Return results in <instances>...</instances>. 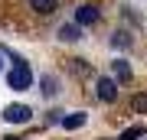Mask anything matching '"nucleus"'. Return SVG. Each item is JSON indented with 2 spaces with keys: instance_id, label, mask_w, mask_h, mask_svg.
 Masks as SVG:
<instances>
[{
  "instance_id": "f257e3e1",
  "label": "nucleus",
  "mask_w": 147,
  "mask_h": 140,
  "mask_svg": "<svg viewBox=\"0 0 147 140\" xmlns=\"http://www.w3.org/2000/svg\"><path fill=\"white\" fill-rule=\"evenodd\" d=\"M7 85H10L13 91H26L33 85V72H30V65L23 62V59H16V65L7 72Z\"/></svg>"
},
{
  "instance_id": "f03ea898",
  "label": "nucleus",
  "mask_w": 147,
  "mask_h": 140,
  "mask_svg": "<svg viewBox=\"0 0 147 140\" xmlns=\"http://www.w3.org/2000/svg\"><path fill=\"white\" fill-rule=\"evenodd\" d=\"M30 117H33L30 104H7L3 108V121H10V124H26Z\"/></svg>"
},
{
  "instance_id": "7ed1b4c3",
  "label": "nucleus",
  "mask_w": 147,
  "mask_h": 140,
  "mask_svg": "<svg viewBox=\"0 0 147 140\" xmlns=\"http://www.w3.org/2000/svg\"><path fill=\"white\" fill-rule=\"evenodd\" d=\"M98 20H101V13H98L95 3H85V7L75 10V23H79V26H92V23H98Z\"/></svg>"
},
{
  "instance_id": "20e7f679",
  "label": "nucleus",
  "mask_w": 147,
  "mask_h": 140,
  "mask_svg": "<svg viewBox=\"0 0 147 140\" xmlns=\"http://www.w3.org/2000/svg\"><path fill=\"white\" fill-rule=\"evenodd\" d=\"M98 98L101 101H115L118 98V82L115 78H98Z\"/></svg>"
},
{
  "instance_id": "39448f33",
  "label": "nucleus",
  "mask_w": 147,
  "mask_h": 140,
  "mask_svg": "<svg viewBox=\"0 0 147 140\" xmlns=\"http://www.w3.org/2000/svg\"><path fill=\"white\" fill-rule=\"evenodd\" d=\"M85 121H88V114H85V111H72V114L62 117V127H65V130H79Z\"/></svg>"
},
{
  "instance_id": "423d86ee",
  "label": "nucleus",
  "mask_w": 147,
  "mask_h": 140,
  "mask_svg": "<svg viewBox=\"0 0 147 140\" xmlns=\"http://www.w3.org/2000/svg\"><path fill=\"white\" fill-rule=\"evenodd\" d=\"M30 7H33L39 16H46V13H56V10H59V0H30Z\"/></svg>"
},
{
  "instance_id": "0eeeda50",
  "label": "nucleus",
  "mask_w": 147,
  "mask_h": 140,
  "mask_svg": "<svg viewBox=\"0 0 147 140\" xmlns=\"http://www.w3.org/2000/svg\"><path fill=\"white\" fill-rule=\"evenodd\" d=\"M59 36H62L65 42H75V39H82V26H79V23H69V26L59 29Z\"/></svg>"
},
{
  "instance_id": "6e6552de",
  "label": "nucleus",
  "mask_w": 147,
  "mask_h": 140,
  "mask_svg": "<svg viewBox=\"0 0 147 140\" xmlns=\"http://www.w3.org/2000/svg\"><path fill=\"white\" fill-rule=\"evenodd\" d=\"M39 85H42V94H46V98L59 94V82H56L53 75H42V78H39Z\"/></svg>"
},
{
  "instance_id": "1a4fd4ad",
  "label": "nucleus",
  "mask_w": 147,
  "mask_h": 140,
  "mask_svg": "<svg viewBox=\"0 0 147 140\" xmlns=\"http://www.w3.org/2000/svg\"><path fill=\"white\" fill-rule=\"evenodd\" d=\"M111 68H115V78H118V82H127V78H131V65H127L124 59H115Z\"/></svg>"
},
{
  "instance_id": "9d476101",
  "label": "nucleus",
  "mask_w": 147,
  "mask_h": 140,
  "mask_svg": "<svg viewBox=\"0 0 147 140\" xmlns=\"http://www.w3.org/2000/svg\"><path fill=\"white\" fill-rule=\"evenodd\" d=\"M131 33H124V29H118L115 33V36H111V46H115V49H127V46H131Z\"/></svg>"
},
{
  "instance_id": "9b49d317",
  "label": "nucleus",
  "mask_w": 147,
  "mask_h": 140,
  "mask_svg": "<svg viewBox=\"0 0 147 140\" xmlns=\"http://www.w3.org/2000/svg\"><path fill=\"white\" fill-rule=\"evenodd\" d=\"M69 68H72L75 75H92V65L85 62V59H69Z\"/></svg>"
},
{
  "instance_id": "f8f14e48",
  "label": "nucleus",
  "mask_w": 147,
  "mask_h": 140,
  "mask_svg": "<svg viewBox=\"0 0 147 140\" xmlns=\"http://www.w3.org/2000/svg\"><path fill=\"white\" fill-rule=\"evenodd\" d=\"M131 111L147 114V91H141V94H134V98H131Z\"/></svg>"
},
{
  "instance_id": "ddd939ff",
  "label": "nucleus",
  "mask_w": 147,
  "mask_h": 140,
  "mask_svg": "<svg viewBox=\"0 0 147 140\" xmlns=\"http://www.w3.org/2000/svg\"><path fill=\"white\" fill-rule=\"evenodd\" d=\"M141 137H144V127H131L121 134V140H141Z\"/></svg>"
},
{
  "instance_id": "4468645a",
  "label": "nucleus",
  "mask_w": 147,
  "mask_h": 140,
  "mask_svg": "<svg viewBox=\"0 0 147 140\" xmlns=\"http://www.w3.org/2000/svg\"><path fill=\"white\" fill-rule=\"evenodd\" d=\"M3 140H20V137H3Z\"/></svg>"
}]
</instances>
